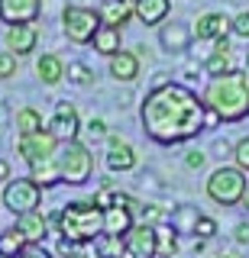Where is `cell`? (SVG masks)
<instances>
[{
  "label": "cell",
  "mask_w": 249,
  "mask_h": 258,
  "mask_svg": "<svg viewBox=\"0 0 249 258\" xmlns=\"http://www.w3.org/2000/svg\"><path fill=\"white\" fill-rule=\"evenodd\" d=\"M194 236L197 239H214L217 236V220H211V216H201L197 226H194Z\"/></svg>",
  "instance_id": "d6a6232c"
},
{
  "label": "cell",
  "mask_w": 249,
  "mask_h": 258,
  "mask_svg": "<svg viewBox=\"0 0 249 258\" xmlns=\"http://www.w3.org/2000/svg\"><path fill=\"white\" fill-rule=\"evenodd\" d=\"M204 116H207L204 97H197L191 87L175 84V81L152 87L139 107L142 129L159 145H178L194 139L204 129Z\"/></svg>",
  "instance_id": "6da1fadb"
},
{
  "label": "cell",
  "mask_w": 249,
  "mask_h": 258,
  "mask_svg": "<svg viewBox=\"0 0 249 258\" xmlns=\"http://www.w3.org/2000/svg\"><path fill=\"white\" fill-rule=\"evenodd\" d=\"M42 129V113H39L36 107H23L17 110V133L20 136H33Z\"/></svg>",
  "instance_id": "4316f807"
},
{
  "label": "cell",
  "mask_w": 249,
  "mask_h": 258,
  "mask_svg": "<svg viewBox=\"0 0 249 258\" xmlns=\"http://www.w3.org/2000/svg\"><path fill=\"white\" fill-rule=\"evenodd\" d=\"M204 103L223 123H239L249 116V71H227L211 78L204 91Z\"/></svg>",
  "instance_id": "7a4b0ae2"
},
{
  "label": "cell",
  "mask_w": 249,
  "mask_h": 258,
  "mask_svg": "<svg viewBox=\"0 0 249 258\" xmlns=\"http://www.w3.org/2000/svg\"><path fill=\"white\" fill-rule=\"evenodd\" d=\"M91 45H94V52H101V55H107V58H110V55H117L120 48H123V29L107 26V23H104Z\"/></svg>",
  "instance_id": "44dd1931"
},
{
  "label": "cell",
  "mask_w": 249,
  "mask_h": 258,
  "mask_svg": "<svg viewBox=\"0 0 249 258\" xmlns=\"http://www.w3.org/2000/svg\"><path fill=\"white\" fill-rule=\"evenodd\" d=\"M214 52L230 55V39H227V36H223V39H217V42H214Z\"/></svg>",
  "instance_id": "b9f144b4"
},
{
  "label": "cell",
  "mask_w": 249,
  "mask_h": 258,
  "mask_svg": "<svg viewBox=\"0 0 249 258\" xmlns=\"http://www.w3.org/2000/svg\"><path fill=\"white\" fill-rule=\"evenodd\" d=\"M65 258H87L84 252H71V255H65Z\"/></svg>",
  "instance_id": "f6af8a7d"
},
{
  "label": "cell",
  "mask_w": 249,
  "mask_h": 258,
  "mask_svg": "<svg viewBox=\"0 0 249 258\" xmlns=\"http://www.w3.org/2000/svg\"><path fill=\"white\" fill-rule=\"evenodd\" d=\"M204 71H207L211 78H220V75H227V71H233V68H230V55L211 52V58L204 61Z\"/></svg>",
  "instance_id": "f1b7e54d"
},
{
  "label": "cell",
  "mask_w": 249,
  "mask_h": 258,
  "mask_svg": "<svg viewBox=\"0 0 249 258\" xmlns=\"http://www.w3.org/2000/svg\"><path fill=\"white\" fill-rule=\"evenodd\" d=\"M42 13V0H0V20L7 26L17 23H36Z\"/></svg>",
  "instance_id": "7c38bea8"
},
{
  "label": "cell",
  "mask_w": 249,
  "mask_h": 258,
  "mask_svg": "<svg viewBox=\"0 0 249 258\" xmlns=\"http://www.w3.org/2000/svg\"><path fill=\"white\" fill-rule=\"evenodd\" d=\"M217 258H233V255H217Z\"/></svg>",
  "instance_id": "bcb514c9"
},
{
  "label": "cell",
  "mask_w": 249,
  "mask_h": 258,
  "mask_svg": "<svg viewBox=\"0 0 249 258\" xmlns=\"http://www.w3.org/2000/svg\"><path fill=\"white\" fill-rule=\"evenodd\" d=\"M110 78L114 81H123V84H130V81L139 78V55L126 52V48H120L117 55H110Z\"/></svg>",
  "instance_id": "ac0fdd59"
},
{
  "label": "cell",
  "mask_w": 249,
  "mask_h": 258,
  "mask_svg": "<svg viewBox=\"0 0 249 258\" xmlns=\"http://www.w3.org/2000/svg\"><path fill=\"white\" fill-rule=\"evenodd\" d=\"M17 229L26 236L29 245H42V239L49 236V216L42 210H29V213L17 216Z\"/></svg>",
  "instance_id": "2e32d148"
},
{
  "label": "cell",
  "mask_w": 249,
  "mask_h": 258,
  "mask_svg": "<svg viewBox=\"0 0 249 258\" xmlns=\"http://www.w3.org/2000/svg\"><path fill=\"white\" fill-rule=\"evenodd\" d=\"M233 36H239V39H246V42H249V10L233 16Z\"/></svg>",
  "instance_id": "836d02e7"
},
{
  "label": "cell",
  "mask_w": 249,
  "mask_h": 258,
  "mask_svg": "<svg viewBox=\"0 0 249 258\" xmlns=\"http://www.w3.org/2000/svg\"><path fill=\"white\" fill-rule=\"evenodd\" d=\"M117 197H120V190H117L110 181H104V187H101L97 194H94V204L107 210V207H114V204H117Z\"/></svg>",
  "instance_id": "f546056e"
},
{
  "label": "cell",
  "mask_w": 249,
  "mask_h": 258,
  "mask_svg": "<svg viewBox=\"0 0 249 258\" xmlns=\"http://www.w3.org/2000/svg\"><path fill=\"white\" fill-rule=\"evenodd\" d=\"M233 242H236V245H249V223H236V229H233Z\"/></svg>",
  "instance_id": "8d00e7d4"
},
{
  "label": "cell",
  "mask_w": 249,
  "mask_h": 258,
  "mask_svg": "<svg viewBox=\"0 0 249 258\" xmlns=\"http://www.w3.org/2000/svg\"><path fill=\"white\" fill-rule=\"evenodd\" d=\"M36 42H39V26H36V23H17V26H7V48H10L17 58L33 55Z\"/></svg>",
  "instance_id": "4fadbf2b"
},
{
  "label": "cell",
  "mask_w": 249,
  "mask_h": 258,
  "mask_svg": "<svg viewBox=\"0 0 249 258\" xmlns=\"http://www.w3.org/2000/svg\"><path fill=\"white\" fill-rule=\"evenodd\" d=\"M233 161H236V168L249 171V136H243V139L233 145Z\"/></svg>",
  "instance_id": "1f68e13d"
},
{
  "label": "cell",
  "mask_w": 249,
  "mask_h": 258,
  "mask_svg": "<svg viewBox=\"0 0 249 258\" xmlns=\"http://www.w3.org/2000/svg\"><path fill=\"white\" fill-rule=\"evenodd\" d=\"M55 226H59V236H65L75 245H87L104 232V207L91 200H71L59 210L55 216Z\"/></svg>",
  "instance_id": "3957f363"
},
{
  "label": "cell",
  "mask_w": 249,
  "mask_h": 258,
  "mask_svg": "<svg viewBox=\"0 0 249 258\" xmlns=\"http://www.w3.org/2000/svg\"><path fill=\"white\" fill-rule=\"evenodd\" d=\"M194 42V29L188 23H162L159 26V45L168 55H184Z\"/></svg>",
  "instance_id": "30bf717a"
},
{
  "label": "cell",
  "mask_w": 249,
  "mask_h": 258,
  "mask_svg": "<svg viewBox=\"0 0 249 258\" xmlns=\"http://www.w3.org/2000/svg\"><path fill=\"white\" fill-rule=\"evenodd\" d=\"M133 210L123 207V204H114L104 210V232H117V236H126L133 229Z\"/></svg>",
  "instance_id": "d6986e66"
},
{
  "label": "cell",
  "mask_w": 249,
  "mask_h": 258,
  "mask_svg": "<svg viewBox=\"0 0 249 258\" xmlns=\"http://www.w3.org/2000/svg\"><path fill=\"white\" fill-rule=\"evenodd\" d=\"M104 26V16L94 7H81V4H68L62 10V29H65L68 42L75 45H91L97 29Z\"/></svg>",
  "instance_id": "8992f818"
},
{
  "label": "cell",
  "mask_w": 249,
  "mask_h": 258,
  "mask_svg": "<svg viewBox=\"0 0 249 258\" xmlns=\"http://www.w3.org/2000/svg\"><path fill=\"white\" fill-rule=\"evenodd\" d=\"M220 123H223V119L217 116V113H214L211 107H207V116H204V129H214V126H220Z\"/></svg>",
  "instance_id": "60d3db41"
},
{
  "label": "cell",
  "mask_w": 249,
  "mask_h": 258,
  "mask_svg": "<svg viewBox=\"0 0 249 258\" xmlns=\"http://www.w3.org/2000/svg\"><path fill=\"white\" fill-rule=\"evenodd\" d=\"M246 184L249 181H246L243 168L220 165V168L211 171L204 190H207V197H211L214 204H220V207H239V200H243V194H246Z\"/></svg>",
  "instance_id": "5b68a950"
},
{
  "label": "cell",
  "mask_w": 249,
  "mask_h": 258,
  "mask_svg": "<svg viewBox=\"0 0 249 258\" xmlns=\"http://www.w3.org/2000/svg\"><path fill=\"white\" fill-rule=\"evenodd\" d=\"M65 78L71 81V84H78V87H87V84H94V71L87 68L84 61H68V68H65Z\"/></svg>",
  "instance_id": "83f0119b"
},
{
  "label": "cell",
  "mask_w": 249,
  "mask_h": 258,
  "mask_svg": "<svg viewBox=\"0 0 249 258\" xmlns=\"http://www.w3.org/2000/svg\"><path fill=\"white\" fill-rule=\"evenodd\" d=\"M0 181H10V161L0 158Z\"/></svg>",
  "instance_id": "7bdbcfd3"
},
{
  "label": "cell",
  "mask_w": 249,
  "mask_h": 258,
  "mask_svg": "<svg viewBox=\"0 0 249 258\" xmlns=\"http://www.w3.org/2000/svg\"><path fill=\"white\" fill-rule=\"evenodd\" d=\"M94 255L97 258H126V242L117 232H101L94 239Z\"/></svg>",
  "instance_id": "603a6c76"
},
{
  "label": "cell",
  "mask_w": 249,
  "mask_h": 258,
  "mask_svg": "<svg viewBox=\"0 0 249 258\" xmlns=\"http://www.w3.org/2000/svg\"><path fill=\"white\" fill-rule=\"evenodd\" d=\"M59 139L49 133V129H39V133L33 136H20L17 139V152L23 155V161L26 165H39V161H45V158H52L55 152H59Z\"/></svg>",
  "instance_id": "ba28073f"
},
{
  "label": "cell",
  "mask_w": 249,
  "mask_h": 258,
  "mask_svg": "<svg viewBox=\"0 0 249 258\" xmlns=\"http://www.w3.org/2000/svg\"><path fill=\"white\" fill-rule=\"evenodd\" d=\"M104 161H107L110 171L123 174V171H133L139 158H136V149L126 139H120V136H107V158H104Z\"/></svg>",
  "instance_id": "9a60e30c"
},
{
  "label": "cell",
  "mask_w": 249,
  "mask_h": 258,
  "mask_svg": "<svg viewBox=\"0 0 249 258\" xmlns=\"http://www.w3.org/2000/svg\"><path fill=\"white\" fill-rule=\"evenodd\" d=\"M49 133L55 136L59 142H71L81 136V116H78V110L71 107V103H59L49 119Z\"/></svg>",
  "instance_id": "8fae6325"
},
{
  "label": "cell",
  "mask_w": 249,
  "mask_h": 258,
  "mask_svg": "<svg viewBox=\"0 0 249 258\" xmlns=\"http://www.w3.org/2000/svg\"><path fill=\"white\" fill-rule=\"evenodd\" d=\"M126 258H156L159 255V229L152 223H136L123 236Z\"/></svg>",
  "instance_id": "9c48e42d"
},
{
  "label": "cell",
  "mask_w": 249,
  "mask_h": 258,
  "mask_svg": "<svg viewBox=\"0 0 249 258\" xmlns=\"http://www.w3.org/2000/svg\"><path fill=\"white\" fill-rule=\"evenodd\" d=\"M239 207L249 210V184H246V194H243V200H239Z\"/></svg>",
  "instance_id": "ee69618b"
},
{
  "label": "cell",
  "mask_w": 249,
  "mask_h": 258,
  "mask_svg": "<svg viewBox=\"0 0 249 258\" xmlns=\"http://www.w3.org/2000/svg\"><path fill=\"white\" fill-rule=\"evenodd\" d=\"M133 13L142 26H162L172 13V0H136Z\"/></svg>",
  "instance_id": "e0dca14e"
},
{
  "label": "cell",
  "mask_w": 249,
  "mask_h": 258,
  "mask_svg": "<svg viewBox=\"0 0 249 258\" xmlns=\"http://www.w3.org/2000/svg\"><path fill=\"white\" fill-rule=\"evenodd\" d=\"M159 252H165L168 258H175V252H178V239H175L172 232H168V236L159 232Z\"/></svg>",
  "instance_id": "e575fe53"
},
{
  "label": "cell",
  "mask_w": 249,
  "mask_h": 258,
  "mask_svg": "<svg viewBox=\"0 0 249 258\" xmlns=\"http://www.w3.org/2000/svg\"><path fill=\"white\" fill-rule=\"evenodd\" d=\"M84 129L94 136V139H104V136H107V123H104V119H91V123H87Z\"/></svg>",
  "instance_id": "f35d334b"
},
{
  "label": "cell",
  "mask_w": 249,
  "mask_h": 258,
  "mask_svg": "<svg viewBox=\"0 0 249 258\" xmlns=\"http://www.w3.org/2000/svg\"><path fill=\"white\" fill-rule=\"evenodd\" d=\"M227 32H233V20L227 13H201L197 23H194V39H204V42H217V39H223Z\"/></svg>",
  "instance_id": "5bb4252c"
},
{
  "label": "cell",
  "mask_w": 249,
  "mask_h": 258,
  "mask_svg": "<svg viewBox=\"0 0 249 258\" xmlns=\"http://www.w3.org/2000/svg\"><path fill=\"white\" fill-rule=\"evenodd\" d=\"M168 220H172V229L175 232H194L201 213H197V207H178V210H172Z\"/></svg>",
  "instance_id": "484cf974"
},
{
  "label": "cell",
  "mask_w": 249,
  "mask_h": 258,
  "mask_svg": "<svg viewBox=\"0 0 249 258\" xmlns=\"http://www.w3.org/2000/svg\"><path fill=\"white\" fill-rule=\"evenodd\" d=\"M42 204V184L33 181V177H10L4 187V207L10 210L13 216L29 213V210H39Z\"/></svg>",
  "instance_id": "52a82bcc"
},
{
  "label": "cell",
  "mask_w": 249,
  "mask_h": 258,
  "mask_svg": "<svg viewBox=\"0 0 249 258\" xmlns=\"http://www.w3.org/2000/svg\"><path fill=\"white\" fill-rule=\"evenodd\" d=\"M23 258H52V255L45 252L42 245H26V252H23Z\"/></svg>",
  "instance_id": "ab89813d"
},
{
  "label": "cell",
  "mask_w": 249,
  "mask_h": 258,
  "mask_svg": "<svg viewBox=\"0 0 249 258\" xmlns=\"http://www.w3.org/2000/svg\"><path fill=\"white\" fill-rule=\"evenodd\" d=\"M26 236L17 229V226H10V229L0 232V258H23V252H26Z\"/></svg>",
  "instance_id": "cb8c5ba5"
},
{
  "label": "cell",
  "mask_w": 249,
  "mask_h": 258,
  "mask_svg": "<svg viewBox=\"0 0 249 258\" xmlns=\"http://www.w3.org/2000/svg\"><path fill=\"white\" fill-rule=\"evenodd\" d=\"M126 4H136V0H126Z\"/></svg>",
  "instance_id": "7dc6e473"
},
{
  "label": "cell",
  "mask_w": 249,
  "mask_h": 258,
  "mask_svg": "<svg viewBox=\"0 0 249 258\" xmlns=\"http://www.w3.org/2000/svg\"><path fill=\"white\" fill-rule=\"evenodd\" d=\"M17 78V55L7 48V52H0V81H10Z\"/></svg>",
  "instance_id": "4dcf8cb0"
},
{
  "label": "cell",
  "mask_w": 249,
  "mask_h": 258,
  "mask_svg": "<svg viewBox=\"0 0 249 258\" xmlns=\"http://www.w3.org/2000/svg\"><path fill=\"white\" fill-rule=\"evenodd\" d=\"M204 161H207V155L197 152V149H191L188 155H184V165H188V168H204Z\"/></svg>",
  "instance_id": "d590c367"
},
{
  "label": "cell",
  "mask_w": 249,
  "mask_h": 258,
  "mask_svg": "<svg viewBox=\"0 0 249 258\" xmlns=\"http://www.w3.org/2000/svg\"><path fill=\"white\" fill-rule=\"evenodd\" d=\"M101 16H104L107 26L123 29V26H130V20L136 13H133V4H126V0H107V4L101 7Z\"/></svg>",
  "instance_id": "7402d4cb"
},
{
  "label": "cell",
  "mask_w": 249,
  "mask_h": 258,
  "mask_svg": "<svg viewBox=\"0 0 249 258\" xmlns=\"http://www.w3.org/2000/svg\"><path fill=\"white\" fill-rule=\"evenodd\" d=\"M29 177L33 181H39L42 187H49V184H62V177H59V161L52 158H45V161H39V165H29Z\"/></svg>",
  "instance_id": "d4e9b609"
},
{
  "label": "cell",
  "mask_w": 249,
  "mask_h": 258,
  "mask_svg": "<svg viewBox=\"0 0 249 258\" xmlns=\"http://www.w3.org/2000/svg\"><path fill=\"white\" fill-rule=\"evenodd\" d=\"M139 213H142V223H152V226H156V223H159V220L165 216V213H162L159 207H142Z\"/></svg>",
  "instance_id": "74e56055"
},
{
  "label": "cell",
  "mask_w": 249,
  "mask_h": 258,
  "mask_svg": "<svg viewBox=\"0 0 249 258\" xmlns=\"http://www.w3.org/2000/svg\"><path fill=\"white\" fill-rule=\"evenodd\" d=\"M55 161H59V177L62 184H71V187H81V184L91 181L94 174V155L84 142L71 139L62 142L59 152H55Z\"/></svg>",
  "instance_id": "277c9868"
},
{
  "label": "cell",
  "mask_w": 249,
  "mask_h": 258,
  "mask_svg": "<svg viewBox=\"0 0 249 258\" xmlns=\"http://www.w3.org/2000/svg\"><path fill=\"white\" fill-rule=\"evenodd\" d=\"M65 68L68 64L59 58V55H42V58L36 61V75H39V81H42V84H49V87H55L59 84V81H65Z\"/></svg>",
  "instance_id": "ffe728a7"
}]
</instances>
